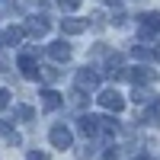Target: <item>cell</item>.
Returning a JSON list of instances; mask_svg holds the SVG:
<instances>
[{"instance_id": "cell-15", "label": "cell", "mask_w": 160, "mask_h": 160, "mask_svg": "<svg viewBox=\"0 0 160 160\" xmlns=\"http://www.w3.org/2000/svg\"><path fill=\"white\" fill-rule=\"evenodd\" d=\"M38 77H42L45 83H55V80H61V71L55 64H45V68H38Z\"/></svg>"}, {"instance_id": "cell-11", "label": "cell", "mask_w": 160, "mask_h": 160, "mask_svg": "<svg viewBox=\"0 0 160 160\" xmlns=\"http://www.w3.org/2000/svg\"><path fill=\"white\" fill-rule=\"evenodd\" d=\"M90 29V26H87V19H61V32L64 35H80V32H87Z\"/></svg>"}, {"instance_id": "cell-23", "label": "cell", "mask_w": 160, "mask_h": 160, "mask_svg": "<svg viewBox=\"0 0 160 160\" xmlns=\"http://www.w3.org/2000/svg\"><path fill=\"white\" fill-rule=\"evenodd\" d=\"M102 157H106V160H118V148H109V151H106Z\"/></svg>"}, {"instance_id": "cell-27", "label": "cell", "mask_w": 160, "mask_h": 160, "mask_svg": "<svg viewBox=\"0 0 160 160\" xmlns=\"http://www.w3.org/2000/svg\"><path fill=\"white\" fill-rule=\"evenodd\" d=\"M0 45H3V32H0Z\"/></svg>"}, {"instance_id": "cell-14", "label": "cell", "mask_w": 160, "mask_h": 160, "mask_svg": "<svg viewBox=\"0 0 160 160\" xmlns=\"http://www.w3.org/2000/svg\"><path fill=\"white\" fill-rule=\"evenodd\" d=\"M125 68H122V55H109V61H106V74L109 77H118Z\"/></svg>"}, {"instance_id": "cell-26", "label": "cell", "mask_w": 160, "mask_h": 160, "mask_svg": "<svg viewBox=\"0 0 160 160\" xmlns=\"http://www.w3.org/2000/svg\"><path fill=\"white\" fill-rule=\"evenodd\" d=\"M154 58H160V48H157V51H154Z\"/></svg>"}, {"instance_id": "cell-19", "label": "cell", "mask_w": 160, "mask_h": 160, "mask_svg": "<svg viewBox=\"0 0 160 160\" xmlns=\"http://www.w3.org/2000/svg\"><path fill=\"white\" fill-rule=\"evenodd\" d=\"M131 55H135V58H154V48H144V45H135V48H131Z\"/></svg>"}, {"instance_id": "cell-9", "label": "cell", "mask_w": 160, "mask_h": 160, "mask_svg": "<svg viewBox=\"0 0 160 160\" xmlns=\"http://www.w3.org/2000/svg\"><path fill=\"white\" fill-rule=\"evenodd\" d=\"M26 32H29L32 38L48 35V16H29V19H26Z\"/></svg>"}, {"instance_id": "cell-21", "label": "cell", "mask_w": 160, "mask_h": 160, "mask_svg": "<svg viewBox=\"0 0 160 160\" xmlns=\"http://www.w3.org/2000/svg\"><path fill=\"white\" fill-rule=\"evenodd\" d=\"M7 106H10V90L0 87V109H7Z\"/></svg>"}, {"instance_id": "cell-16", "label": "cell", "mask_w": 160, "mask_h": 160, "mask_svg": "<svg viewBox=\"0 0 160 160\" xmlns=\"http://www.w3.org/2000/svg\"><path fill=\"white\" fill-rule=\"evenodd\" d=\"M19 38H22V29L19 26H10L3 32V45H19Z\"/></svg>"}, {"instance_id": "cell-5", "label": "cell", "mask_w": 160, "mask_h": 160, "mask_svg": "<svg viewBox=\"0 0 160 160\" xmlns=\"http://www.w3.org/2000/svg\"><path fill=\"white\" fill-rule=\"evenodd\" d=\"M16 68L22 71V77L38 80V61H35V55H32V48H29V51H22V55L16 58Z\"/></svg>"}, {"instance_id": "cell-2", "label": "cell", "mask_w": 160, "mask_h": 160, "mask_svg": "<svg viewBox=\"0 0 160 160\" xmlns=\"http://www.w3.org/2000/svg\"><path fill=\"white\" fill-rule=\"evenodd\" d=\"M48 141H51V148H58V151H71L74 148V135H71V128H64V125H55L48 131Z\"/></svg>"}, {"instance_id": "cell-22", "label": "cell", "mask_w": 160, "mask_h": 160, "mask_svg": "<svg viewBox=\"0 0 160 160\" xmlns=\"http://www.w3.org/2000/svg\"><path fill=\"white\" fill-rule=\"evenodd\" d=\"M26 160H48V154H45V151H29Z\"/></svg>"}, {"instance_id": "cell-12", "label": "cell", "mask_w": 160, "mask_h": 160, "mask_svg": "<svg viewBox=\"0 0 160 160\" xmlns=\"http://www.w3.org/2000/svg\"><path fill=\"white\" fill-rule=\"evenodd\" d=\"M0 138H3L10 148H19V144H22V138L13 131V125H10V122H0Z\"/></svg>"}, {"instance_id": "cell-13", "label": "cell", "mask_w": 160, "mask_h": 160, "mask_svg": "<svg viewBox=\"0 0 160 160\" xmlns=\"http://www.w3.org/2000/svg\"><path fill=\"white\" fill-rule=\"evenodd\" d=\"M157 118H160V96H154L148 102V109L141 112V122H157Z\"/></svg>"}, {"instance_id": "cell-18", "label": "cell", "mask_w": 160, "mask_h": 160, "mask_svg": "<svg viewBox=\"0 0 160 160\" xmlns=\"http://www.w3.org/2000/svg\"><path fill=\"white\" fill-rule=\"evenodd\" d=\"M131 99H135L138 106H148V102L154 99V93H151V90H144V87H138V90H135V96H131Z\"/></svg>"}, {"instance_id": "cell-24", "label": "cell", "mask_w": 160, "mask_h": 160, "mask_svg": "<svg viewBox=\"0 0 160 160\" xmlns=\"http://www.w3.org/2000/svg\"><path fill=\"white\" fill-rule=\"evenodd\" d=\"M0 71H10V61H7L3 55H0Z\"/></svg>"}, {"instance_id": "cell-17", "label": "cell", "mask_w": 160, "mask_h": 160, "mask_svg": "<svg viewBox=\"0 0 160 160\" xmlns=\"http://www.w3.org/2000/svg\"><path fill=\"white\" fill-rule=\"evenodd\" d=\"M13 115H16L19 122H32V118H35V112H32V106H16V109H13Z\"/></svg>"}, {"instance_id": "cell-8", "label": "cell", "mask_w": 160, "mask_h": 160, "mask_svg": "<svg viewBox=\"0 0 160 160\" xmlns=\"http://www.w3.org/2000/svg\"><path fill=\"white\" fill-rule=\"evenodd\" d=\"M48 58H51V61H58V64L71 61V45L64 42V38H58V42H51V45H48Z\"/></svg>"}, {"instance_id": "cell-1", "label": "cell", "mask_w": 160, "mask_h": 160, "mask_svg": "<svg viewBox=\"0 0 160 160\" xmlns=\"http://www.w3.org/2000/svg\"><path fill=\"white\" fill-rule=\"evenodd\" d=\"M74 83H77V93H93V90H99V74L93 68H80Z\"/></svg>"}, {"instance_id": "cell-3", "label": "cell", "mask_w": 160, "mask_h": 160, "mask_svg": "<svg viewBox=\"0 0 160 160\" xmlns=\"http://www.w3.org/2000/svg\"><path fill=\"white\" fill-rule=\"evenodd\" d=\"M77 131L83 138H96L102 131V115H80L77 118Z\"/></svg>"}, {"instance_id": "cell-10", "label": "cell", "mask_w": 160, "mask_h": 160, "mask_svg": "<svg viewBox=\"0 0 160 160\" xmlns=\"http://www.w3.org/2000/svg\"><path fill=\"white\" fill-rule=\"evenodd\" d=\"M138 26H141L144 35L160 32V13H141V16H138Z\"/></svg>"}, {"instance_id": "cell-6", "label": "cell", "mask_w": 160, "mask_h": 160, "mask_svg": "<svg viewBox=\"0 0 160 160\" xmlns=\"http://www.w3.org/2000/svg\"><path fill=\"white\" fill-rule=\"evenodd\" d=\"M118 77H125V80H131V83H151V80L157 77L151 68H128V71H122V74H118Z\"/></svg>"}, {"instance_id": "cell-25", "label": "cell", "mask_w": 160, "mask_h": 160, "mask_svg": "<svg viewBox=\"0 0 160 160\" xmlns=\"http://www.w3.org/2000/svg\"><path fill=\"white\" fill-rule=\"evenodd\" d=\"M135 160H151V157H148V154H138V157H135Z\"/></svg>"}, {"instance_id": "cell-20", "label": "cell", "mask_w": 160, "mask_h": 160, "mask_svg": "<svg viewBox=\"0 0 160 160\" xmlns=\"http://www.w3.org/2000/svg\"><path fill=\"white\" fill-rule=\"evenodd\" d=\"M58 7H61V10H68V13H74V10L80 7V0H58Z\"/></svg>"}, {"instance_id": "cell-7", "label": "cell", "mask_w": 160, "mask_h": 160, "mask_svg": "<svg viewBox=\"0 0 160 160\" xmlns=\"http://www.w3.org/2000/svg\"><path fill=\"white\" fill-rule=\"evenodd\" d=\"M38 96H42V109H45V112H55V109H61V106H64V96H61L58 90H51V87L42 90Z\"/></svg>"}, {"instance_id": "cell-4", "label": "cell", "mask_w": 160, "mask_h": 160, "mask_svg": "<svg viewBox=\"0 0 160 160\" xmlns=\"http://www.w3.org/2000/svg\"><path fill=\"white\" fill-rule=\"evenodd\" d=\"M96 99H99L102 109H109V112H122V109H125V96H122L118 90H102Z\"/></svg>"}]
</instances>
